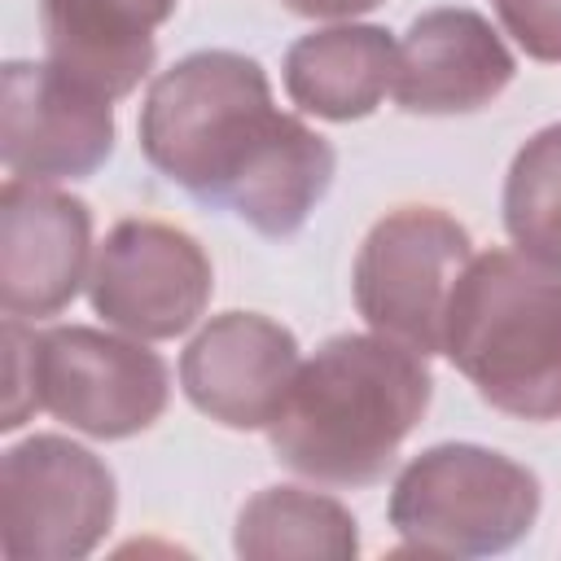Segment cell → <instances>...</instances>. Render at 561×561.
<instances>
[{"label":"cell","mask_w":561,"mask_h":561,"mask_svg":"<svg viewBox=\"0 0 561 561\" xmlns=\"http://www.w3.org/2000/svg\"><path fill=\"white\" fill-rule=\"evenodd\" d=\"M394 53L386 26H324L289 44L285 92L302 114L351 123L368 118L394 83Z\"/></svg>","instance_id":"14"},{"label":"cell","mask_w":561,"mask_h":561,"mask_svg":"<svg viewBox=\"0 0 561 561\" xmlns=\"http://www.w3.org/2000/svg\"><path fill=\"white\" fill-rule=\"evenodd\" d=\"M210 289L215 272L202 241L162 219H118L96 245L88 276L92 311L140 342L188 333Z\"/></svg>","instance_id":"8"},{"label":"cell","mask_w":561,"mask_h":561,"mask_svg":"<svg viewBox=\"0 0 561 561\" xmlns=\"http://www.w3.org/2000/svg\"><path fill=\"white\" fill-rule=\"evenodd\" d=\"M4 416L18 430L31 412H48L88 438H131L167 412V364L140 337H114L88 324L22 329L4 320Z\"/></svg>","instance_id":"4"},{"label":"cell","mask_w":561,"mask_h":561,"mask_svg":"<svg viewBox=\"0 0 561 561\" xmlns=\"http://www.w3.org/2000/svg\"><path fill=\"white\" fill-rule=\"evenodd\" d=\"M171 13L175 0H39L48 61L110 101L153 70V31Z\"/></svg>","instance_id":"13"},{"label":"cell","mask_w":561,"mask_h":561,"mask_svg":"<svg viewBox=\"0 0 561 561\" xmlns=\"http://www.w3.org/2000/svg\"><path fill=\"white\" fill-rule=\"evenodd\" d=\"M232 548L245 561H351L359 552V526L333 495L302 486H263L241 504Z\"/></svg>","instance_id":"15"},{"label":"cell","mask_w":561,"mask_h":561,"mask_svg":"<svg viewBox=\"0 0 561 561\" xmlns=\"http://www.w3.org/2000/svg\"><path fill=\"white\" fill-rule=\"evenodd\" d=\"M430 394L425 355L381 333H342L298 364L267 443L285 469L311 482L373 486L421 425Z\"/></svg>","instance_id":"2"},{"label":"cell","mask_w":561,"mask_h":561,"mask_svg":"<svg viewBox=\"0 0 561 561\" xmlns=\"http://www.w3.org/2000/svg\"><path fill=\"white\" fill-rule=\"evenodd\" d=\"M92 250L88 202L13 180L0 193V307L18 320H44L75 302Z\"/></svg>","instance_id":"10"},{"label":"cell","mask_w":561,"mask_h":561,"mask_svg":"<svg viewBox=\"0 0 561 561\" xmlns=\"http://www.w3.org/2000/svg\"><path fill=\"white\" fill-rule=\"evenodd\" d=\"M495 13L526 57L561 66V0H495Z\"/></svg>","instance_id":"17"},{"label":"cell","mask_w":561,"mask_h":561,"mask_svg":"<svg viewBox=\"0 0 561 561\" xmlns=\"http://www.w3.org/2000/svg\"><path fill=\"white\" fill-rule=\"evenodd\" d=\"M539 500V478L504 451L438 443L399 469L390 526L403 539V552L491 557L530 535Z\"/></svg>","instance_id":"5"},{"label":"cell","mask_w":561,"mask_h":561,"mask_svg":"<svg viewBox=\"0 0 561 561\" xmlns=\"http://www.w3.org/2000/svg\"><path fill=\"white\" fill-rule=\"evenodd\" d=\"M469 259L465 224L438 206H399L368 228L355 254V307L381 337L434 355L443 351L447 294Z\"/></svg>","instance_id":"6"},{"label":"cell","mask_w":561,"mask_h":561,"mask_svg":"<svg viewBox=\"0 0 561 561\" xmlns=\"http://www.w3.org/2000/svg\"><path fill=\"white\" fill-rule=\"evenodd\" d=\"M280 4L298 18H355V13L377 9L381 0H280Z\"/></svg>","instance_id":"18"},{"label":"cell","mask_w":561,"mask_h":561,"mask_svg":"<svg viewBox=\"0 0 561 561\" xmlns=\"http://www.w3.org/2000/svg\"><path fill=\"white\" fill-rule=\"evenodd\" d=\"M0 504L9 561H75L114 526L118 486L96 451L61 434H31L4 451Z\"/></svg>","instance_id":"7"},{"label":"cell","mask_w":561,"mask_h":561,"mask_svg":"<svg viewBox=\"0 0 561 561\" xmlns=\"http://www.w3.org/2000/svg\"><path fill=\"white\" fill-rule=\"evenodd\" d=\"M443 355L495 412L561 421V272L513 250L473 254L447 294Z\"/></svg>","instance_id":"3"},{"label":"cell","mask_w":561,"mask_h":561,"mask_svg":"<svg viewBox=\"0 0 561 561\" xmlns=\"http://www.w3.org/2000/svg\"><path fill=\"white\" fill-rule=\"evenodd\" d=\"M294 373V333L259 311L215 316L180 355V386L188 403L228 430H267Z\"/></svg>","instance_id":"11"},{"label":"cell","mask_w":561,"mask_h":561,"mask_svg":"<svg viewBox=\"0 0 561 561\" xmlns=\"http://www.w3.org/2000/svg\"><path fill=\"white\" fill-rule=\"evenodd\" d=\"M140 153L206 206H228L263 237L298 232L333 184L337 153L272 105L267 70L206 48L162 70L140 105Z\"/></svg>","instance_id":"1"},{"label":"cell","mask_w":561,"mask_h":561,"mask_svg":"<svg viewBox=\"0 0 561 561\" xmlns=\"http://www.w3.org/2000/svg\"><path fill=\"white\" fill-rule=\"evenodd\" d=\"M504 228L526 259L561 272V123L517 149L504 175Z\"/></svg>","instance_id":"16"},{"label":"cell","mask_w":561,"mask_h":561,"mask_svg":"<svg viewBox=\"0 0 561 561\" xmlns=\"http://www.w3.org/2000/svg\"><path fill=\"white\" fill-rule=\"evenodd\" d=\"M0 158L13 180H83L114 153V105L53 61H4Z\"/></svg>","instance_id":"9"},{"label":"cell","mask_w":561,"mask_h":561,"mask_svg":"<svg viewBox=\"0 0 561 561\" xmlns=\"http://www.w3.org/2000/svg\"><path fill=\"white\" fill-rule=\"evenodd\" d=\"M517 75L500 31L473 9L412 18L394 53V101L408 114H469L491 105Z\"/></svg>","instance_id":"12"}]
</instances>
